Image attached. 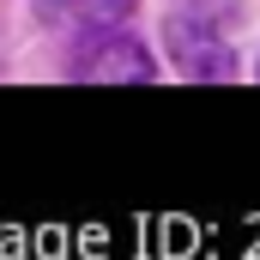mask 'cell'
Here are the masks:
<instances>
[{"mask_svg": "<svg viewBox=\"0 0 260 260\" xmlns=\"http://www.w3.org/2000/svg\"><path fill=\"white\" fill-rule=\"evenodd\" d=\"M79 49H91V55H79L73 61V73L79 79H127V85H145L157 67H151V55H145V43H127V37H115V43H103V37H79Z\"/></svg>", "mask_w": 260, "mask_h": 260, "instance_id": "7a4b0ae2", "label": "cell"}, {"mask_svg": "<svg viewBox=\"0 0 260 260\" xmlns=\"http://www.w3.org/2000/svg\"><path fill=\"white\" fill-rule=\"evenodd\" d=\"M37 12H43V24H55V30L103 37V30H115V24L133 18V0H43Z\"/></svg>", "mask_w": 260, "mask_h": 260, "instance_id": "3957f363", "label": "cell"}, {"mask_svg": "<svg viewBox=\"0 0 260 260\" xmlns=\"http://www.w3.org/2000/svg\"><path fill=\"white\" fill-rule=\"evenodd\" d=\"M164 43H170V55H176V67L188 73V79H224L230 73V49H224V37L206 24V18H188V12H176L170 18V30H164Z\"/></svg>", "mask_w": 260, "mask_h": 260, "instance_id": "6da1fadb", "label": "cell"}]
</instances>
